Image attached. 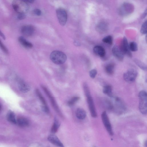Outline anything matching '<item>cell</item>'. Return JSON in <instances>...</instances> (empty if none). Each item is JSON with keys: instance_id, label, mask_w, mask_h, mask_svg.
Segmentation results:
<instances>
[{"instance_id": "cell-9", "label": "cell", "mask_w": 147, "mask_h": 147, "mask_svg": "<svg viewBox=\"0 0 147 147\" xmlns=\"http://www.w3.org/2000/svg\"><path fill=\"white\" fill-rule=\"evenodd\" d=\"M41 87L46 94L49 97L51 104L55 110L59 115L61 116L62 114L54 97L53 96L51 92L45 87L43 86H42Z\"/></svg>"}, {"instance_id": "cell-40", "label": "cell", "mask_w": 147, "mask_h": 147, "mask_svg": "<svg viewBox=\"0 0 147 147\" xmlns=\"http://www.w3.org/2000/svg\"><path fill=\"white\" fill-rule=\"evenodd\" d=\"M144 145L145 147H147V142L146 141L144 143Z\"/></svg>"}, {"instance_id": "cell-27", "label": "cell", "mask_w": 147, "mask_h": 147, "mask_svg": "<svg viewBox=\"0 0 147 147\" xmlns=\"http://www.w3.org/2000/svg\"><path fill=\"white\" fill-rule=\"evenodd\" d=\"M60 124L57 119H55L51 128V132L53 133H55L57 131Z\"/></svg>"}, {"instance_id": "cell-19", "label": "cell", "mask_w": 147, "mask_h": 147, "mask_svg": "<svg viewBox=\"0 0 147 147\" xmlns=\"http://www.w3.org/2000/svg\"><path fill=\"white\" fill-rule=\"evenodd\" d=\"M18 41L21 44L23 47L27 48H31L33 47L32 44L27 41L23 36H20L18 38Z\"/></svg>"}, {"instance_id": "cell-25", "label": "cell", "mask_w": 147, "mask_h": 147, "mask_svg": "<svg viewBox=\"0 0 147 147\" xmlns=\"http://www.w3.org/2000/svg\"><path fill=\"white\" fill-rule=\"evenodd\" d=\"M107 28V26L105 22H100L98 24L96 28L98 32L102 33L106 31Z\"/></svg>"}, {"instance_id": "cell-35", "label": "cell", "mask_w": 147, "mask_h": 147, "mask_svg": "<svg viewBox=\"0 0 147 147\" xmlns=\"http://www.w3.org/2000/svg\"><path fill=\"white\" fill-rule=\"evenodd\" d=\"M26 15L24 13H18L17 16V18L19 20H22L25 19L26 18Z\"/></svg>"}, {"instance_id": "cell-14", "label": "cell", "mask_w": 147, "mask_h": 147, "mask_svg": "<svg viewBox=\"0 0 147 147\" xmlns=\"http://www.w3.org/2000/svg\"><path fill=\"white\" fill-rule=\"evenodd\" d=\"M112 52L114 56L119 60L121 61L123 60L124 54L120 47L117 46H114L112 48Z\"/></svg>"}, {"instance_id": "cell-1", "label": "cell", "mask_w": 147, "mask_h": 147, "mask_svg": "<svg viewBox=\"0 0 147 147\" xmlns=\"http://www.w3.org/2000/svg\"><path fill=\"white\" fill-rule=\"evenodd\" d=\"M112 110L115 113L121 115L124 113L127 110V107L124 101L118 97H111Z\"/></svg>"}, {"instance_id": "cell-22", "label": "cell", "mask_w": 147, "mask_h": 147, "mask_svg": "<svg viewBox=\"0 0 147 147\" xmlns=\"http://www.w3.org/2000/svg\"><path fill=\"white\" fill-rule=\"evenodd\" d=\"M76 117L80 119H83L86 116V113L85 111L81 108L77 109L76 112Z\"/></svg>"}, {"instance_id": "cell-24", "label": "cell", "mask_w": 147, "mask_h": 147, "mask_svg": "<svg viewBox=\"0 0 147 147\" xmlns=\"http://www.w3.org/2000/svg\"><path fill=\"white\" fill-rule=\"evenodd\" d=\"M115 64L113 63H110L107 65L105 67L106 72L109 75H113L114 71Z\"/></svg>"}, {"instance_id": "cell-13", "label": "cell", "mask_w": 147, "mask_h": 147, "mask_svg": "<svg viewBox=\"0 0 147 147\" xmlns=\"http://www.w3.org/2000/svg\"><path fill=\"white\" fill-rule=\"evenodd\" d=\"M36 92L37 96L38 97L42 103V110L47 113H49V109L44 97L42 96L38 89H36Z\"/></svg>"}, {"instance_id": "cell-16", "label": "cell", "mask_w": 147, "mask_h": 147, "mask_svg": "<svg viewBox=\"0 0 147 147\" xmlns=\"http://www.w3.org/2000/svg\"><path fill=\"white\" fill-rule=\"evenodd\" d=\"M48 139L50 142L58 147H64L58 138L55 135H50L48 136Z\"/></svg>"}, {"instance_id": "cell-21", "label": "cell", "mask_w": 147, "mask_h": 147, "mask_svg": "<svg viewBox=\"0 0 147 147\" xmlns=\"http://www.w3.org/2000/svg\"><path fill=\"white\" fill-rule=\"evenodd\" d=\"M7 119L9 122L13 124H16V119L14 113L11 111L9 110L7 112Z\"/></svg>"}, {"instance_id": "cell-10", "label": "cell", "mask_w": 147, "mask_h": 147, "mask_svg": "<svg viewBox=\"0 0 147 147\" xmlns=\"http://www.w3.org/2000/svg\"><path fill=\"white\" fill-rule=\"evenodd\" d=\"M35 31L34 27L32 25H26L22 26L21 28V32L24 36L29 37L32 36Z\"/></svg>"}, {"instance_id": "cell-4", "label": "cell", "mask_w": 147, "mask_h": 147, "mask_svg": "<svg viewBox=\"0 0 147 147\" xmlns=\"http://www.w3.org/2000/svg\"><path fill=\"white\" fill-rule=\"evenodd\" d=\"M12 6L15 11L18 13H25L29 9L28 3L24 0L13 1Z\"/></svg>"}, {"instance_id": "cell-38", "label": "cell", "mask_w": 147, "mask_h": 147, "mask_svg": "<svg viewBox=\"0 0 147 147\" xmlns=\"http://www.w3.org/2000/svg\"><path fill=\"white\" fill-rule=\"evenodd\" d=\"M0 36L3 38V39L5 40V37L4 34L1 31L0 29Z\"/></svg>"}, {"instance_id": "cell-26", "label": "cell", "mask_w": 147, "mask_h": 147, "mask_svg": "<svg viewBox=\"0 0 147 147\" xmlns=\"http://www.w3.org/2000/svg\"><path fill=\"white\" fill-rule=\"evenodd\" d=\"M134 61L136 65L142 69L144 71L147 70V66L143 62L136 58L134 59Z\"/></svg>"}, {"instance_id": "cell-7", "label": "cell", "mask_w": 147, "mask_h": 147, "mask_svg": "<svg viewBox=\"0 0 147 147\" xmlns=\"http://www.w3.org/2000/svg\"><path fill=\"white\" fill-rule=\"evenodd\" d=\"M56 13L59 24L61 26H64L67 19V15L66 11L63 8H58L56 10Z\"/></svg>"}, {"instance_id": "cell-2", "label": "cell", "mask_w": 147, "mask_h": 147, "mask_svg": "<svg viewBox=\"0 0 147 147\" xmlns=\"http://www.w3.org/2000/svg\"><path fill=\"white\" fill-rule=\"evenodd\" d=\"M51 61L57 64H61L64 63L67 60L66 55L63 52L59 51H54L50 55Z\"/></svg>"}, {"instance_id": "cell-3", "label": "cell", "mask_w": 147, "mask_h": 147, "mask_svg": "<svg viewBox=\"0 0 147 147\" xmlns=\"http://www.w3.org/2000/svg\"><path fill=\"white\" fill-rule=\"evenodd\" d=\"M139 99V108L140 112L145 115L147 113V94L144 90L140 91L138 95Z\"/></svg>"}, {"instance_id": "cell-5", "label": "cell", "mask_w": 147, "mask_h": 147, "mask_svg": "<svg viewBox=\"0 0 147 147\" xmlns=\"http://www.w3.org/2000/svg\"><path fill=\"white\" fill-rule=\"evenodd\" d=\"M134 9V7L132 4L129 3L125 2L120 7L118 12L121 16H126L131 13Z\"/></svg>"}, {"instance_id": "cell-20", "label": "cell", "mask_w": 147, "mask_h": 147, "mask_svg": "<svg viewBox=\"0 0 147 147\" xmlns=\"http://www.w3.org/2000/svg\"><path fill=\"white\" fill-rule=\"evenodd\" d=\"M102 100L103 106L107 110L112 111V106L111 100L106 98H103Z\"/></svg>"}, {"instance_id": "cell-34", "label": "cell", "mask_w": 147, "mask_h": 147, "mask_svg": "<svg viewBox=\"0 0 147 147\" xmlns=\"http://www.w3.org/2000/svg\"><path fill=\"white\" fill-rule=\"evenodd\" d=\"M0 48L5 53L8 54V51L6 47L4 45L3 43L2 42L1 40H0Z\"/></svg>"}, {"instance_id": "cell-18", "label": "cell", "mask_w": 147, "mask_h": 147, "mask_svg": "<svg viewBox=\"0 0 147 147\" xmlns=\"http://www.w3.org/2000/svg\"><path fill=\"white\" fill-rule=\"evenodd\" d=\"M29 123L28 120L24 117H19L16 119V124L20 127H25L28 126Z\"/></svg>"}, {"instance_id": "cell-42", "label": "cell", "mask_w": 147, "mask_h": 147, "mask_svg": "<svg viewBox=\"0 0 147 147\" xmlns=\"http://www.w3.org/2000/svg\"><path fill=\"white\" fill-rule=\"evenodd\" d=\"M94 147H95V146H94Z\"/></svg>"}, {"instance_id": "cell-15", "label": "cell", "mask_w": 147, "mask_h": 147, "mask_svg": "<svg viewBox=\"0 0 147 147\" xmlns=\"http://www.w3.org/2000/svg\"><path fill=\"white\" fill-rule=\"evenodd\" d=\"M18 84L19 89L23 92H28L30 89L29 85L22 79H18Z\"/></svg>"}, {"instance_id": "cell-36", "label": "cell", "mask_w": 147, "mask_h": 147, "mask_svg": "<svg viewBox=\"0 0 147 147\" xmlns=\"http://www.w3.org/2000/svg\"><path fill=\"white\" fill-rule=\"evenodd\" d=\"M34 13L38 16H39L41 15V10L38 9H34L33 11Z\"/></svg>"}, {"instance_id": "cell-37", "label": "cell", "mask_w": 147, "mask_h": 147, "mask_svg": "<svg viewBox=\"0 0 147 147\" xmlns=\"http://www.w3.org/2000/svg\"><path fill=\"white\" fill-rule=\"evenodd\" d=\"M147 9H146V10H145L144 12L143 13V14H142V18H144L147 15Z\"/></svg>"}, {"instance_id": "cell-17", "label": "cell", "mask_w": 147, "mask_h": 147, "mask_svg": "<svg viewBox=\"0 0 147 147\" xmlns=\"http://www.w3.org/2000/svg\"><path fill=\"white\" fill-rule=\"evenodd\" d=\"M94 53L100 57H104L105 55V51L104 48L101 46L96 45L93 48Z\"/></svg>"}, {"instance_id": "cell-31", "label": "cell", "mask_w": 147, "mask_h": 147, "mask_svg": "<svg viewBox=\"0 0 147 147\" xmlns=\"http://www.w3.org/2000/svg\"><path fill=\"white\" fill-rule=\"evenodd\" d=\"M83 89L85 95L86 97L91 96L89 87L86 83H84V84Z\"/></svg>"}, {"instance_id": "cell-32", "label": "cell", "mask_w": 147, "mask_h": 147, "mask_svg": "<svg viewBox=\"0 0 147 147\" xmlns=\"http://www.w3.org/2000/svg\"><path fill=\"white\" fill-rule=\"evenodd\" d=\"M140 32L143 34L147 33V21H145L142 24L140 30Z\"/></svg>"}, {"instance_id": "cell-30", "label": "cell", "mask_w": 147, "mask_h": 147, "mask_svg": "<svg viewBox=\"0 0 147 147\" xmlns=\"http://www.w3.org/2000/svg\"><path fill=\"white\" fill-rule=\"evenodd\" d=\"M102 41L110 45L112 44L113 43V38L111 35L107 36L102 39Z\"/></svg>"}, {"instance_id": "cell-29", "label": "cell", "mask_w": 147, "mask_h": 147, "mask_svg": "<svg viewBox=\"0 0 147 147\" xmlns=\"http://www.w3.org/2000/svg\"><path fill=\"white\" fill-rule=\"evenodd\" d=\"M80 97L78 96L72 97L68 102V105L69 106H73L80 99Z\"/></svg>"}, {"instance_id": "cell-33", "label": "cell", "mask_w": 147, "mask_h": 147, "mask_svg": "<svg viewBox=\"0 0 147 147\" xmlns=\"http://www.w3.org/2000/svg\"><path fill=\"white\" fill-rule=\"evenodd\" d=\"M97 74V70L93 69L91 70L89 72V75L90 77L92 78H94Z\"/></svg>"}, {"instance_id": "cell-41", "label": "cell", "mask_w": 147, "mask_h": 147, "mask_svg": "<svg viewBox=\"0 0 147 147\" xmlns=\"http://www.w3.org/2000/svg\"><path fill=\"white\" fill-rule=\"evenodd\" d=\"M1 105L0 104V111L1 110Z\"/></svg>"}, {"instance_id": "cell-12", "label": "cell", "mask_w": 147, "mask_h": 147, "mask_svg": "<svg viewBox=\"0 0 147 147\" xmlns=\"http://www.w3.org/2000/svg\"><path fill=\"white\" fill-rule=\"evenodd\" d=\"M120 48L124 55H126L129 57H132V55L129 49V45L125 37H123Z\"/></svg>"}, {"instance_id": "cell-39", "label": "cell", "mask_w": 147, "mask_h": 147, "mask_svg": "<svg viewBox=\"0 0 147 147\" xmlns=\"http://www.w3.org/2000/svg\"><path fill=\"white\" fill-rule=\"evenodd\" d=\"M25 2L27 3H32L34 2V0H24Z\"/></svg>"}, {"instance_id": "cell-23", "label": "cell", "mask_w": 147, "mask_h": 147, "mask_svg": "<svg viewBox=\"0 0 147 147\" xmlns=\"http://www.w3.org/2000/svg\"><path fill=\"white\" fill-rule=\"evenodd\" d=\"M112 86L110 85L104 86L102 88V92L104 94L109 97L111 98L113 97Z\"/></svg>"}, {"instance_id": "cell-8", "label": "cell", "mask_w": 147, "mask_h": 147, "mask_svg": "<svg viewBox=\"0 0 147 147\" xmlns=\"http://www.w3.org/2000/svg\"><path fill=\"white\" fill-rule=\"evenodd\" d=\"M101 118L103 124L109 134L111 136L113 135L111 125L106 111H103L102 113Z\"/></svg>"}, {"instance_id": "cell-28", "label": "cell", "mask_w": 147, "mask_h": 147, "mask_svg": "<svg viewBox=\"0 0 147 147\" xmlns=\"http://www.w3.org/2000/svg\"><path fill=\"white\" fill-rule=\"evenodd\" d=\"M129 45V49L130 51L135 52L138 50V45L136 42H130Z\"/></svg>"}, {"instance_id": "cell-6", "label": "cell", "mask_w": 147, "mask_h": 147, "mask_svg": "<svg viewBox=\"0 0 147 147\" xmlns=\"http://www.w3.org/2000/svg\"><path fill=\"white\" fill-rule=\"evenodd\" d=\"M137 74L138 73L136 70L133 68L129 69L124 73L123 78L127 82H132L135 81Z\"/></svg>"}, {"instance_id": "cell-11", "label": "cell", "mask_w": 147, "mask_h": 147, "mask_svg": "<svg viewBox=\"0 0 147 147\" xmlns=\"http://www.w3.org/2000/svg\"><path fill=\"white\" fill-rule=\"evenodd\" d=\"M86 98L87 102L91 116L94 118L96 117L97 115L92 98L91 96H90L87 97Z\"/></svg>"}]
</instances>
